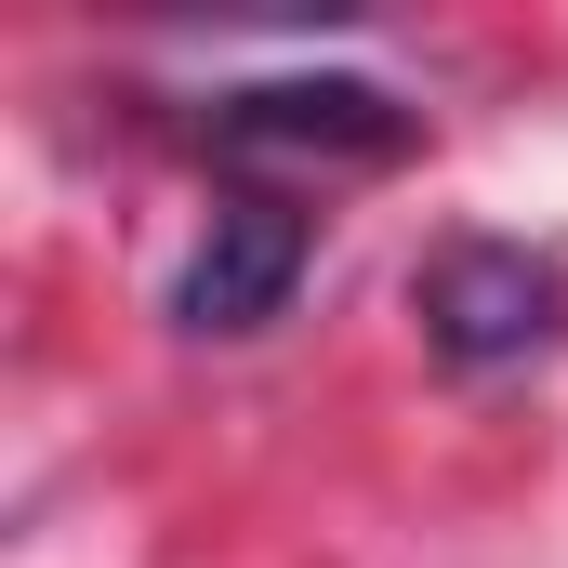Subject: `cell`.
Here are the masks:
<instances>
[{"label":"cell","instance_id":"1","mask_svg":"<svg viewBox=\"0 0 568 568\" xmlns=\"http://www.w3.org/2000/svg\"><path fill=\"white\" fill-rule=\"evenodd\" d=\"M410 317L449 371H516L568 331V265L529 252V239H449L424 278H410Z\"/></svg>","mask_w":568,"mask_h":568},{"label":"cell","instance_id":"2","mask_svg":"<svg viewBox=\"0 0 568 568\" xmlns=\"http://www.w3.org/2000/svg\"><path fill=\"white\" fill-rule=\"evenodd\" d=\"M225 159H317V172H384L424 145V106H397L384 80H252L212 106Z\"/></svg>","mask_w":568,"mask_h":568},{"label":"cell","instance_id":"3","mask_svg":"<svg viewBox=\"0 0 568 568\" xmlns=\"http://www.w3.org/2000/svg\"><path fill=\"white\" fill-rule=\"evenodd\" d=\"M317 265V225L291 212V199H225L212 225H199V252H185V278H172V317L199 331V344H239V331H265L291 291Z\"/></svg>","mask_w":568,"mask_h":568}]
</instances>
